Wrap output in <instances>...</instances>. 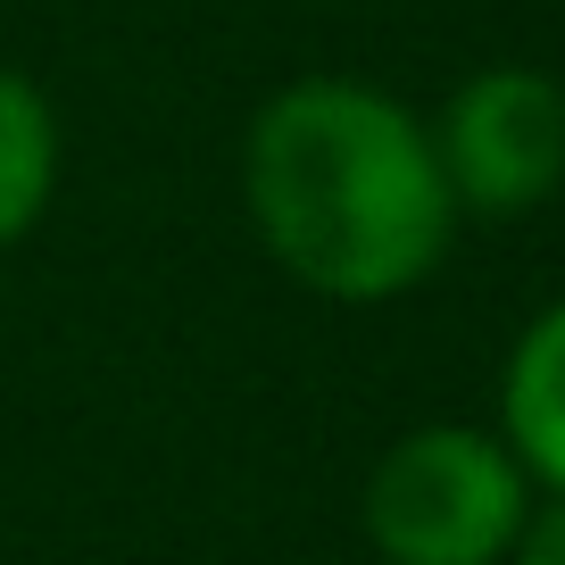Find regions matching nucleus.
<instances>
[{
	"label": "nucleus",
	"instance_id": "f257e3e1",
	"mask_svg": "<svg viewBox=\"0 0 565 565\" xmlns=\"http://www.w3.org/2000/svg\"><path fill=\"white\" fill-rule=\"evenodd\" d=\"M242 192L282 275L350 308L416 291L458 233L433 134L399 100L333 75H308L258 108Z\"/></svg>",
	"mask_w": 565,
	"mask_h": 565
},
{
	"label": "nucleus",
	"instance_id": "f03ea898",
	"mask_svg": "<svg viewBox=\"0 0 565 565\" xmlns=\"http://www.w3.org/2000/svg\"><path fill=\"white\" fill-rule=\"evenodd\" d=\"M358 515L383 565H499L524 524V466L499 433L424 424L374 458Z\"/></svg>",
	"mask_w": 565,
	"mask_h": 565
},
{
	"label": "nucleus",
	"instance_id": "7ed1b4c3",
	"mask_svg": "<svg viewBox=\"0 0 565 565\" xmlns=\"http://www.w3.org/2000/svg\"><path fill=\"white\" fill-rule=\"evenodd\" d=\"M433 159L458 209L524 216L565 183V84L541 67H482L441 108Z\"/></svg>",
	"mask_w": 565,
	"mask_h": 565
},
{
	"label": "nucleus",
	"instance_id": "20e7f679",
	"mask_svg": "<svg viewBox=\"0 0 565 565\" xmlns=\"http://www.w3.org/2000/svg\"><path fill=\"white\" fill-rule=\"evenodd\" d=\"M499 407H508V433H499V441L515 449L524 482L565 491V300L541 308V317L524 324V341L508 350Z\"/></svg>",
	"mask_w": 565,
	"mask_h": 565
},
{
	"label": "nucleus",
	"instance_id": "39448f33",
	"mask_svg": "<svg viewBox=\"0 0 565 565\" xmlns=\"http://www.w3.org/2000/svg\"><path fill=\"white\" fill-rule=\"evenodd\" d=\"M58 192V117L18 67H0V249L34 233Z\"/></svg>",
	"mask_w": 565,
	"mask_h": 565
},
{
	"label": "nucleus",
	"instance_id": "423d86ee",
	"mask_svg": "<svg viewBox=\"0 0 565 565\" xmlns=\"http://www.w3.org/2000/svg\"><path fill=\"white\" fill-rule=\"evenodd\" d=\"M515 565H565V491H548V508L532 515L524 508V524H515V548H508Z\"/></svg>",
	"mask_w": 565,
	"mask_h": 565
}]
</instances>
